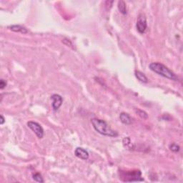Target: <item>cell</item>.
<instances>
[{"label": "cell", "instance_id": "obj_1", "mask_svg": "<svg viewBox=\"0 0 183 183\" xmlns=\"http://www.w3.org/2000/svg\"><path fill=\"white\" fill-rule=\"evenodd\" d=\"M91 122L94 130L102 135L110 137H116L118 136V132L113 130L105 121L97 118H93L91 120Z\"/></svg>", "mask_w": 183, "mask_h": 183}, {"label": "cell", "instance_id": "obj_2", "mask_svg": "<svg viewBox=\"0 0 183 183\" xmlns=\"http://www.w3.org/2000/svg\"><path fill=\"white\" fill-rule=\"evenodd\" d=\"M149 69L154 73L159 74L167 79H171V80L177 81L178 80V77H177L173 72L170 70L168 67L160 62H152L149 65Z\"/></svg>", "mask_w": 183, "mask_h": 183}, {"label": "cell", "instance_id": "obj_3", "mask_svg": "<svg viewBox=\"0 0 183 183\" xmlns=\"http://www.w3.org/2000/svg\"><path fill=\"white\" fill-rule=\"evenodd\" d=\"M120 178L124 182H143L144 179L141 177L140 170L121 172Z\"/></svg>", "mask_w": 183, "mask_h": 183}, {"label": "cell", "instance_id": "obj_4", "mask_svg": "<svg viewBox=\"0 0 183 183\" xmlns=\"http://www.w3.org/2000/svg\"><path fill=\"white\" fill-rule=\"evenodd\" d=\"M137 30L140 34H143L145 32L148 27V23H147V19L145 15L141 13L139 14L137 17V24H136Z\"/></svg>", "mask_w": 183, "mask_h": 183}, {"label": "cell", "instance_id": "obj_5", "mask_svg": "<svg viewBox=\"0 0 183 183\" xmlns=\"http://www.w3.org/2000/svg\"><path fill=\"white\" fill-rule=\"evenodd\" d=\"M28 127H30L35 133L39 138H42L44 136V129L40 124L34 121H30L27 122Z\"/></svg>", "mask_w": 183, "mask_h": 183}, {"label": "cell", "instance_id": "obj_6", "mask_svg": "<svg viewBox=\"0 0 183 183\" xmlns=\"http://www.w3.org/2000/svg\"><path fill=\"white\" fill-rule=\"evenodd\" d=\"M51 100H52V102H51V107H52V109L57 111L60 109V107L62 105L63 99L60 94H52L51 96Z\"/></svg>", "mask_w": 183, "mask_h": 183}, {"label": "cell", "instance_id": "obj_7", "mask_svg": "<svg viewBox=\"0 0 183 183\" xmlns=\"http://www.w3.org/2000/svg\"><path fill=\"white\" fill-rule=\"evenodd\" d=\"M74 154H75L77 158L83 159V160H87V159H89V157L88 152H87L85 149L82 148H76L75 151H74Z\"/></svg>", "mask_w": 183, "mask_h": 183}, {"label": "cell", "instance_id": "obj_8", "mask_svg": "<svg viewBox=\"0 0 183 183\" xmlns=\"http://www.w3.org/2000/svg\"><path fill=\"white\" fill-rule=\"evenodd\" d=\"M8 28L9 30H11L13 32H21L23 34H27L28 33V30L27 28L22 25L19 24H14V25H11L9 26Z\"/></svg>", "mask_w": 183, "mask_h": 183}, {"label": "cell", "instance_id": "obj_9", "mask_svg": "<svg viewBox=\"0 0 183 183\" xmlns=\"http://www.w3.org/2000/svg\"><path fill=\"white\" fill-rule=\"evenodd\" d=\"M120 120L125 125H131L132 123V118L131 116L125 112H122L120 115Z\"/></svg>", "mask_w": 183, "mask_h": 183}, {"label": "cell", "instance_id": "obj_10", "mask_svg": "<svg viewBox=\"0 0 183 183\" xmlns=\"http://www.w3.org/2000/svg\"><path fill=\"white\" fill-rule=\"evenodd\" d=\"M118 9H119L120 12L121 14H122L124 15L127 14V4L122 0H120V1L118 2Z\"/></svg>", "mask_w": 183, "mask_h": 183}, {"label": "cell", "instance_id": "obj_11", "mask_svg": "<svg viewBox=\"0 0 183 183\" xmlns=\"http://www.w3.org/2000/svg\"><path fill=\"white\" fill-rule=\"evenodd\" d=\"M135 77H137V78L139 81H140L141 82H143V83H148V77H146L145 74L142 73V72L135 71Z\"/></svg>", "mask_w": 183, "mask_h": 183}, {"label": "cell", "instance_id": "obj_12", "mask_svg": "<svg viewBox=\"0 0 183 183\" xmlns=\"http://www.w3.org/2000/svg\"><path fill=\"white\" fill-rule=\"evenodd\" d=\"M135 112L137 115H138L141 118H143V119L146 120L148 118V115L145 111L142 110L140 109H139V108H137V109H135Z\"/></svg>", "mask_w": 183, "mask_h": 183}, {"label": "cell", "instance_id": "obj_13", "mask_svg": "<svg viewBox=\"0 0 183 183\" xmlns=\"http://www.w3.org/2000/svg\"><path fill=\"white\" fill-rule=\"evenodd\" d=\"M32 178H33V180H35V181L37 182H44V180L42 178V176L41 175V174L38 173V172H37V173H35L34 175H32Z\"/></svg>", "mask_w": 183, "mask_h": 183}, {"label": "cell", "instance_id": "obj_14", "mask_svg": "<svg viewBox=\"0 0 183 183\" xmlns=\"http://www.w3.org/2000/svg\"><path fill=\"white\" fill-rule=\"evenodd\" d=\"M169 148L172 152H173V153H178L180 150V147L175 143H172L171 145H170Z\"/></svg>", "mask_w": 183, "mask_h": 183}, {"label": "cell", "instance_id": "obj_15", "mask_svg": "<svg viewBox=\"0 0 183 183\" xmlns=\"http://www.w3.org/2000/svg\"><path fill=\"white\" fill-rule=\"evenodd\" d=\"M7 86V82L4 79H1L0 80V89H3L5 87Z\"/></svg>", "mask_w": 183, "mask_h": 183}, {"label": "cell", "instance_id": "obj_16", "mask_svg": "<svg viewBox=\"0 0 183 183\" xmlns=\"http://www.w3.org/2000/svg\"><path fill=\"white\" fill-rule=\"evenodd\" d=\"M0 117H1V122H0V124H1V125H3V124H4V122H5V119H4V117L3 116H2V115L0 116Z\"/></svg>", "mask_w": 183, "mask_h": 183}]
</instances>
